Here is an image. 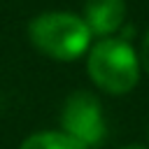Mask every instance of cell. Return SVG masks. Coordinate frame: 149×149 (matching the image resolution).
Returning a JSON list of instances; mask_svg holds the SVG:
<instances>
[{
    "mask_svg": "<svg viewBox=\"0 0 149 149\" xmlns=\"http://www.w3.org/2000/svg\"><path fill=\"white\" fill-rule=\"evenodd\" d=\"M33 47L56 61H74L91 49L93 33L86 21L70 12H44L28 23Z\"/></svg>",
    "mask_w": 149,
    "mask_h": 149,
    "instance_id": "1",
    "label": "cell"
},
{
    "mask_svg": "<svg viewBox=\"0 0 149 149\" xmlns=\"http://www.w3.org/2000/svg\"><path fill=\"white\" fill-rule=\"evenodd\" d=\"M86 72L98 88L112 95H121L135 88L140 79V58L126 40L102 37L88 49Z\"/></svg>",
    "mask_w": 149,
    "mask_h": 149,
    "instance_id": "2",
    "label": "cell"
},
{
    "mask_svg": "<svg viewBox=\"0 0 149 149\" xmlns=\"http://www.w3.org/2000/svg\"><path fill=\"white\" fill-rule=\"evenodd\" d=\"M61 126H63V133L72 135L88 149L100 144L105 137V121H102V109L98 98L88 91L72 93L63 105Z\"/></svg>",
    "mask_w": 149,
    "mask_h": 149,
    "instance_id": "3",
    "label": "cell"
},
{
    "mask_svg": "<svg viewBox=\"0 0 149 149\" xmlns=\"http://www.w3.org/2000/svg\"><path fill=\"white\" fill-rule=\"evenodd\" d=\"M93 35L109 37L123 26L126 19V0H84L81 16Z\"/></svg>",
    "mask_w": 149,
    "mask_h": 149,
    "instance_id": "4",
    "label": "cell"
},
{
    "mask_svg": "<svg viewBox=\"0 0 149 149\" xmlns=\"http://www.w3.org/2000/svg\"><path fill=\"white\" fill-rule=\"evenodd\" d=\"M19 149H88V147L63 130H40L28 135Z\"/></svg>",
    "mask_w": 149,
    "mask_h": 149,
    "instance_id": "5",
    "label": "cell"
},
{
    "mask_svg": "<svg viewBox=\"0 0 149 149\" xmlns=\"http://www.w3.org/2000/svg\"><path fill=\"white\" fill-rule=\"evenodd\" d=\"M137 58H140V65L149 72V30H147V33H144V37H142V47H140Z\"/></svg>",
    "mask_w": 149,
    "mask_h": 149,
    "instance_id": "6",
    "label": "cell"
},
{
    "mask_svg": "<svg viewBox=\"0 0 149 149\" xmlns=\"http://www.w3.org/2000/svg\"><path fill=\"white\" fill-rule=\"evenodd\" d=\"M121 149H147V147H142V144H128V147H121Z\"/></svg>",
    "mask_w": 149,
    "mask_h": 149,
    "instance_id": "7",
    "label": "cell"
}]
</instances>
